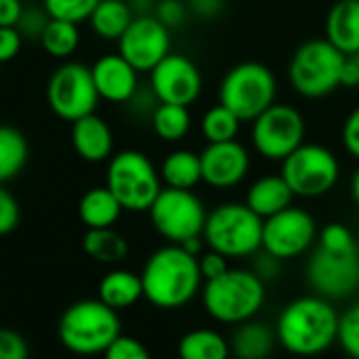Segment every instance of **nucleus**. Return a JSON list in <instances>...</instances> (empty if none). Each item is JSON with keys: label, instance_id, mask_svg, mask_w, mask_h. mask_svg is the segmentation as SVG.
Wrapping results in <instances>:
<instances>
[{"label": "nucleus", "instance_id": "obj_1", "mask_svg": "<svg viewBox=\"0 0 359 359\" xmlns=\"http://www.w3.org/2000/svg\"><path fill=\"white\" fill-rule=\"evenodd\" d=\"M140 277L144 298L156 309H180L189 304L203 283L199 256H193L177 243L152 252Z\"/></svg>", "mask_w": 359, "mask_h": 359}, {"label": "nucleus", "instance_id": "obj_2", "mask_svg": "<svg viewBox=\"0 0 359 359\" xmlns=\"http://www.w3.org/2000/svg\"><path fill=\"white\" fill-rule=\"evenodd\" d=\"M340 315L323 296L292 300L279 315L275 332L279 344L294 357H317L338 340Z\"/></svg>", "mask_w": 359, "mask_h": 359}, {"label": "nucleus", "instance_id": "obj_3", "mask_svg": "<svg viewBox=\"0 0 359 359\" xmlns=\"http://www.w3.org/2000/svg\"><path fill=\"white\" fill-rule=\"evenodd\" d=\"M57 334L62 344L74 355H104L121 336V319L116 311L100 298L79 300L64 311Z\"/></svg>", "mask_w": 359, "mask_h": 359}, {"label": "nucleus", "instance_id": "obj_4", "mask_svg": "<svg viewBox=\"0 0 359 359\" xmlns=\"http://www.w3.org/2000/svg\"><path fill=\"white\" fill-rule=\"evenodd\" d=\"M201 294L205 311L229 325L254 319L266 298L264 279L248 269H229L224 275L205 281Z\"/></svg>", "mask_w": 359, "mask_h": 359}, {"label": "nucleus", "instance_id": "obj_5", "mask_svg": "<svg viewBox=\"0 0 359 359\" xmlns=\"http://www.w3.org/2000/svg\"><path fill=\"white\" fill-rule=\"evenodd\" d=\"M344 53L327 39H311L302 43L287 64V81L304 100H321L342 87Z\"/></svg>", "mask_w": 359, "mask_h": 359}, {"label": "nucleus", "instance_id": "obj_6", "mask_svg": "<svg viewBox=\"0 0 359 359\" xmlns=\"http://www.w3.org/2000/svg\"><path fill=\"white\" fill-rule=\"evenodd\" d=\"M106 187L114 193L125 212H148L163 191L161 171L142 150H121L110 156Z\"/></svg>", "mask_w": 359, "mask_h": 359}, {"label": "nucleus", "instance_id": "obj_7", "mask_svg": "<svg viewBox=\"0 0 359 359\" xmlns=\"http://www.w3.org/2000/svg\"><path fill=\"white\" fill-rule=\"evenodd\" d=\"M262 229L264 220L245 201H229L208 214L203 239L210 250L226 258H248L262 250Z\"/></svg>", "mask_w": 359, "mask_h": 359}, {"label": "nucleus", "instance_id": "obj_8", "mask_svg": "<svg viewBox=\"0 0 359 359\" xmlns=\"http://www.w3.org/2000/svg\"><path fill=\"white\" fill-rule=\"evenodd\" d=\"M218 102L233 110L243 123H252L277 102V79L260 62H241L220 81Z\"/></svg>", "mask_w": 359, "mask_h": 359}, {"label": "nucleus", "instance_id": "obj_9", "mask_svg": "<svg viewBox=\"0 0 359 359\" xmlns=\"http://www.w3.org/2000/svg\"><path fill=\"white\" fill-rule=\"evenodd\" d=\"M148 214L154 231L165 241L182 245L193 237H203L210 212L195 191L163 187Z\"/></svg>", "mask_w": 359, "mask_h": 359}, {"label": "nucleus", "instance_id": "obj_10", "mask_svg": "<svg viewBox=\"0 0 359 359\" xmlns=\"http://www.w3.org/2000/svg\"><path fill=\"white\" fill-rule=\"evenodd\" d=\"M281 175L296 197L317 199L338 184L340 163L327 146L304 142L285 161H281Z\"/></svg>", "mask_w": 359, "mask_h": 359}, {"label": "nucleus", "instance_id": "obj_11", "mask_svg": "<svg viewBox=\"0 0 359 359\" xmlns=\"http://www.w3.org/2000/svg\"><path fill=\"white\" fill-rule=\"evenodd\" d=\"M306 123L298 108L273 104L252 121V146L264 161L281 163L304 144Z\"/></svg>", "mask_w": 359, "mask_h": 359}, {"label": "nucleus", "instance_id": "obj_12", "mask_svg": "<svg viewBox=\"0 0 359 359\" xmlns=\"http://www.w3.org/2000/svg\"><path fill=\"white\" fill-rule=\"evenodd\" d=\"M100 93L93 83L91 66L81 62H64L53 70L47 83V102L55 116L74 123L87 114H93L100 102Z\"/></svg>", "mask_w": 359, "mask_h": 359}, {"label": "nucleus", "instance_id": "obj_13", "mask_svg": "<svg viewBox=\"0 0 359 359\" xmlns=\"http://www.w3.org/2000/svg\"><path fill=\"white\" fill-rule=\"evenodd\" d=\"M317 239L315 218L296 205L264 220L262 250L277 260H292L311 250Z\"/></svg>", "mask_w": 359, "mask_h": 359}, {"label": "nucleus", "instance_id": "obj_14", "mask_svg": "<svg viewBox=\"0 0 359 359\" xmlns=\"http://www.w3.org/2000/svg\"><path fill=\"white\" fill-rule=\"evenodd\" d=\"M306 277L311 287L327 300L351 296L359 287V248L348 252L317 248L309 260Z\"/></svg>", "mask_w": 359, "mask_h": 359}, {"label": "nucleus", "instance_id": "obj_15", "mask_svg": "<svg viewBox=\"0 0 359 359\" xmlns=\"http://www.w3.org/2000/svg\"><path fill=\"white\" fill-rule=\"evenodd\" d=\"M148 74L150 89L161 104L191 106L203 91V76L199 66L182 53H169Z\"/></svg>", "mask_w": 359, "mask_h": 359}, {"label": "nucleus", "instance_id": "obj_16", "mask_svg": "<svg viewBox=\"0 0 359 359\" xmlns=\"http://www.w3.org/2000/svg\"><path fill=\"white\" fill-rule=\"evenodd\" d=\"M118 53L142 74L171 53V30L154 15H137L118 39Z\"/></svg>", "mask_w": 359, "mask_h": 359}, {"label": "nucleus", "instance_id": "obj_17", "mask_svg": "<svg viewBox=\"0 0 359 359\" xmlns=\"http://www.w3.org/2000/svg\"><path fill=\"white\" fill-rule=\"evenodd\" d=\"M199 154L203 182L216 191H229L239 187L252 167L250 150L239 140L208 144Z\"/></svg>", "mask_w": 359, "mask_h": 359}, {"label": "nucleus", "instance_id": "obj_18", "mask_svg": "<svg viewBox=\"0 0 359 359\" xmlns=\"http://www.w3.org/2000/svg\"><path fill=\"white\" fill-rule=\"evenodd\" d=\"M91 74L100 97L110 104H129L140 89V72L121 53L100 57L91 66Z\"/></svg>", "mask_w": 359, "mask_h": 359}, {"label": "nucleus", "instance_id": "obj_19", "mask_svg": "<svg viewBox=\"0 0 359 359\" xmlns=\"http://www.w3.org/2000/svg\"><path fill=\"white\" fill-rule=\"evenodd\" d=\"M70 142L74 152L87 161V163H104L110 161L112 150H114V135L110 125L93 114H87L79 121L72 123L70 129Z\"/></svg>", "mask_w": 359, "mask_h": 359}, {"label": "nucleus", "instance_id": "obj_20", "mask_svg": "<svg viewBox=\"0 0 359 359\" xmlns=\"http://www.w3.org/2000/svg\"><path fill=\"white\" fill-rule=\"evenodd\" d=\"M294 191L281 173H269L250 184L245 193V205L262 220L287 210L294 203Z\"/></svg>", "mask_w": 359, "mask_h": 359}, {"label": "nucleus", "instance_id": "obj_21", "mask_svg": "<svg viewBox=\"0 0 359 359\" xmlns=\"http://www.w3.org/2000/svg\"><path fill=\"white\" fill-rule=\"evenodd\" d=\"M325 39L344 55L359 53V0H336L330 7Z\"/></svg>", "mask_w": 359, "mask_h": 359}, {"label": "nucleus", "instance_id": "obj_22", "mask_svg": "<svg viewBox=\"0 0 359 359\" xmlns=\"http://www.w3.org/2000/svg\"><path fill=\"white\" fill-rule=\"evenodd\" d=\"M231 342V355L237 359H266L273 351L277 340V332L262 321H243L235 330Z\"/></svg>", "mask_w": 359, "mask_h": 359}, {"label": "nucleus", "instance_id": "obj_23", "mask_svg": "<svg viewBox=\"0 0 359 359\" xmlns=\"http://www.w3.org/2000/svg\"><path fill=\"white\" fill-rule=\"evenodd\" d=\"M158 171H161L163 187L193 191L197 184L203 182L201 154L193 152V150H187V148L171 150L163 158Z\"/></svg>", "mask_w": 359, "mask_h": 359}, {"label": "nucleus", "instance_id": "obj_24", "mask_svg": "<svg viewBox=\"0 0 359 359\" xmlns=\"http://www.w3.org/2000/svg\"><path fill=\"white\" fill-rule=\"evenodd\" d=\"M123 212V205L108 187L89 189L79 201V218L87 229L114 226Z\"/></svg>", "mask_w": 359, "mask_h": 359}, {"label": "nucleus", "instance_id": "obj_25", "mask_svg": "<svg viewBox=\"0 0 359 359\" xmlns=\"http://www.w3.org/2000/svg\"><path fill=\"white\" fill-rule=\"evenodd\" d=\"M97 298L102 302H106L108 306H112L114 311L129 309L137 300L144 298L142 277L135 275V273H131V271H125V269L110 271L100 281Z\"/></svg>", "mask_w": 359, "mask_h": 359}, {"label": "nucleus", "instance_id": "obj_26", "mask_svg": "<svg viewBox=\"0 0 359 359\" xmlns=\"http://www.w3.org/2000/svg\"><path fill=\"white\" fill-rule=\"evenodd\" d=\"M133 18L135 13L131 11L127 0H100V5L89 18V26L102 41L118 43V39L131 26Z\"/></svg>", "mask_w": 359, "mask_h": 359}, {"label": "nucleus", "instance_id": "obj_27", "mask_svg": "<svg viewBox=\"0 0 359 359\" xmlns=\"http://www.w3.org/2000/svg\"><path fill=\"white\" fill-rule=\"evenodd\" d=\"M177 355L180 359H229L231 342L216 330L199 327L180 338Z\"/></svg>", "mask_w": 359, "mask_h": 359}, {"label": "nucleus", "instance_id": "obj_28", "mask_svg": "<svg viewBox=\"0 0 359 359\" xmlns=\"http://www.w3.org/2000/svg\"><path fill=\"white\" fill-rule=\"evenodd\" d=\"M30 158L26 135L11 125H0V184L18 177Z\"/></svg>", "mask_w": 359, "mask_h": 359}, {"label": "nucleus", "instance_id": "obj_29", "mask_svg": "<svg viewBox=\"0 0 359 359\" xmlns=\"http://www.w3.org/2000/svg\"><path fill=\"white\" fill-rule=\"evenodd\" d=\"M150 125L156 137H161L167 144L182 142L191 129H193V116L189 106H177V104H161L150 114Z\"/></svg>", "mask_w": 359, "mask_h": 359}, {"label": "nucleus", "instance_id": "obj_30", "mask_svg": "<svg viewBox=\"0 0 359 359\" xmlns=\"http://www.w3.org/2000/svg\"><path fill=\"white\" fill-rule=\"evenodd\" d=\"M83 250L89 258L102 262V264H118L129 254L127 239L114 231V226L108 229H87L83 237Z\"/></svg>", "mask_w": 359, "mask_h": 359}, {"label": "nucleus", "instance_id": "obj_31", "mask_svg": "<svg viewBox=\"0 0 359 359\" xmlns=\"http://www.w3.org/2000/svg\"><path fill=\"white\" fill-rule=\"evenodd\" d=\"M39 43L45 49V53H49L51 57L68 60L76 53V49L81 45L79 24L64 22V20H51Z\"/></svg>", "mask_w": 359, "mask_h": 359}, {"label": "nucleus", "instance_id": "obj_32", "mask_svg": "<svg viewBox=\"0 0 359 359\" xmlns=\"http://www.w3.org/2000/svg\"><path fill=\"white\" fill-rule=\"evenodd\" d=\"M241 118L222 106L220 102L212 106L210 110L203 112L201 116V133L208 140V144H218V142H231L237 140L239 129H241Z\"/></svg>", "mask_w": 359, "mask_h": 359}, {"label": "nucleus", "instance_id": "obj_33", "mask_svg": "<svg viewBox=\"0 0 359 359\" xmlns=\"http://www.w3.org/2000/svg\"><path fill=\"white\" fill-rule=\"evenodd\" d=\"M100 5V0H43V7L51 15V20H64L72 24L89 22L91 13Z\"/></svg>", "mask_w": 359, "mask_h": 359}, {"label": "nucleus", "instance_id": "obj_34", "mask_svg": "<svg viewBox=\"0 0 359 359\" xmlns=\"http://www.w3.org/2000/svg\"><path fill=\"white\" fill-rule=\"evenodd\" d=\"M338 342L351 359H359V302L340 315Z\"/></svg>", "mask_w": 359, "mask_h": 359}, {"label": "nucleus", "instance_id": "obj_35", "mask_svg": "<svg viewBox=\"0 0 359 359\" xmlns=\"http://www.w3.org/2000/svg\"><path fill=\"white\" fill-rule=\"evenodd\" d=\"M49 22H51V15L47 13L45 7H24V13L15 28L20 30L24 41H41Z\"/></svg>", "mask_w": 359, "mask_h": 359}, {"label": "nucleus", "instance_id": "obj_36", "mask_svg": "<svg viewBox=\"0 0 359 359\" xmlns=\"http://www.w3.org/2000/svg\"><path fill=\"white\" fill-rule=\"evenodd\" d=\"M154 18L161 24H165L169 30H177L189 22L191 9L184 0H158L154 9Z\"/></svg>", "mask_w": 359, "mask_h": 359}, {"label": "nucleus", "instance_id": "obj_37", "mask_svg": "<svg viewBox=\"0 0 359 359\" xmlns=\"http://www.w3.org/2000/svg\"><path fill=\"white\" fill-rule=\"evenodd\" d=\"M319 248L330 250V252H348V250H355L357 243H355L353 233L344 224L332 222L323 226V231L319 233Z\"/></svg>", "mask_w": 359, "mask_h": 359}, {"label": "nucleus", "instance_id": "obj_38", "mask_svg": "<svg viewBox=\"0 0 359 359\" xmlns=\"http://www.w3.org/2000/svg\"><path fill=\"white\" fill-rule=\"evenodd\" d=\"M20 218L22 212L15 195L9 189H5V184H0V237L11 235L18 229Z\"/></svg>", "mask_w": 359, "mask_h": 359}, {"label": "nucleus", "instance_id": "obj_39", "mask_svg": "<svg viewBox=\"0 0 359 359\" xmlns=\"http://www.w3.org/2000/svg\"><path fill=\"white\" fill-rule=\"evenodd\" d=\"M104 359H150L148 348L131 336H118L106 351H104Z\"/></svg>", "mask_w": 359, "mask_h": 359}, {"label": "nucleus", "instance_id": "obj_40", "mask_svg": "<svg viewBox=\"0 0 359 359\" xmlns=\"http://www.w3.org/2000/svg\"><path fill=\"white\" fill-rule=\"evenodd\" d=\"M30 348L26 338L11 330V327H0V359H28Z\"/></svg>", "mask_w": 359, "mask_h": 359}, {"label": "nucleus", "instance_id": "obj_41", "mask_svg": "<svg viewBox=\"0 0 359 359\" xmlns=\"http://www.w3.org/2000/svg\"><path fill=\"white\" fill-rule=\"evenodd\" d=\"M340 140H342L344 152L351 158L359 161V106L353 108L348 116L344 118L342 129H340Z\"/></svg>", "mask_w": 359, "mask_h": 359}, {"label": "nucleus", "instance_id": "obj_42", "mask_svg": "<svg viewBox=\"0 0 359 359\" xmlns=\"http://www.w3.org/2000/svg\"><path fill=\"white\" fill-rule=\"evenodd\" d=\"M24 36L15 26H0V64L15 60L22 51Z\"/></svg>", "mask_w": 359, "mask_h": 359}, {"label": "nucleus", "instance_id": "obj_43", "mask_svg": "<svg viewBox=\"0 0 359 359\" xmlns=\"http://www.w3.org/2000/svg\"><path fill=\"white\" fill-rule=\"evenodd\" d=\"M199 269L205 281H212L220 275H224L231 266H229V258L216 250H208L199 256Z\"/></svg>", "mask_w": 359, "mask_h": 359}, {"label": "nucleus", "instance_id": "obj_44", "mask_svg": "<svg viewBox=\"0 0 359 359\" xmlns=\"http://www.w3.org/2000/svg\"><path fill=\"white\" fill-rule=\"evenodd\" d=\"M189 9L191 18L201 22H214L224 13L226 0H189Z\"/></svg>", "mask_w": 359, "mask_h": 359}, {"label": "nucleus", "instance_id": "obj_45", "mask_svg": "<svg viewBox=\"0 0 359 359\" xmlns=\"http://www.w3.org/2000/svg\"><path fill=\"white\" fill-rule=\"evenodd\" d=\"M22 13V0H0V26H18Z\"/></svg>", "mask_w": 359, "mask_h": 359}, {"label": "nucleus", "instance_id": "obj_46", "mask_svg": "<svg viewBox=\"0 0 359 359\" xmlns=\"http://www.w3.org/2000/svg\"><path fill=\"white\" fill-rule=\"evenodd\" d=\"M342 87H344V89L359 87V53L344 55V66H342Z\"/></svg>", "mask_w": 359, "mask_h": 359}, {"label": "nucleus", "instance_id": "obj_47", "mask_svg": "<svg viewBox=\"0 0 359 359\" xmlns=\"http://www.w3.org/2000/svg\"><path fill=\"white\" fill-rule=\"evenodd\" d=\"M127 3L137 18V15H154L158 0H127Z\"/></svg>", "mask_w": 359, "mask_h": 359}, {"label": "nucleus", "instance_id": "obj_48", "mask_svg": "<svg viewBox=\"0 0 359 359\" xmlns=\"http://www.w3.org/2000/svg\"><path fill=\"white\" fill-rule=\"evenodd\" d=\"M351 199H353V203L359 208V167L353 171V175H351Z\"/></svg>", "mask_w": 359, "mask_h": 359}, {"label": "nucleus", "instance_id": "obj_49", "mask_svg": "<svg viewBox=\"0 0 359 359\" xmlns=\"http://www.w3.org/2000/svg\"><path fill=\"white\" fill-rule=\"evenodd\" d=\"M296 359H313V357H296Z\"/></svg>", "mask_w": 359, "mask_h": 359}]
</instances>
